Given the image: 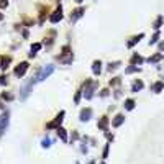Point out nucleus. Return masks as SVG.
Segmentation results:
<instances>
[{
    "label": "nucleus",
    "mask_w": 164,
    "mask_h": 164,
    "mask_svg": "<svg viewBox=\"0 0 164 164\" xmlns=\"http://www.w3.org/2000/svg\"><path fill=\"white\" fill-rule=\"evenodd\" d=\"M125 107H126V110H131V108L135 107V100H131V98H128V100L125 102Z\"/></svg>",
    "instance_id": "17"
},
{
    "label": "nucleus",
    "mask_w": 164,
    "mask_h": 164,
    "mask_svg": "<svg viewBox=\"0 0 164 164\" xmlns=\"http://www.w3.org/2000/svg\"><path fill=\"white\" fill-rule=\"evenodd\" d=\"M2 20H3V15H2V13H0V21H2Z\"/></svg>",
    "instance_id": "27"
},
{
    "label": "nucleus",
    "mask_w": 164,
    "mask_h": 164,
    "mask_svg": "<svg viewBox=\"0 0 164 164\" xmlns=\"http://www.w3.org/2000/svg\"><path fill=\"white\" fill-rule=\"evenodd\" d=\"M158 38H159V33H158V31H156V35L153 36V40L149 41V44H154V43H156V41H158Z\"/></svg>",
    "instance_id": "21"
},
{
    "label": "nucleus",
    "mask_w": 164,
    "mask_h": 164,
    "mask_svg": "<svg viewBox=\"0 0 164 164\" xmlns=\"http://www.w3.org/2000/svg\"><path fill=\"white\" fill-rule=\"evenodd\" d=\"M90 113H92V110H90V108H87V110H82V113H81V120H82V122H85V120H89V117H90Z\"/></svg>",
    "instance_id": "9"
},
{
    "label": "nucleus",
    "mask_w": 164,
    "mask_h": 164,
    "mask_svg": "<svg viewBox=\"0 0 164 164\" xmlns=\"http://www.w3.org/2000/svg\"><path fill=\"white\" fill-rule=\"evenodd\" d=\"M164 87V82H158V84H156V85H154V92H159V90H161V89Z\"/></svg>",
    "instance_id": "20"
},
{
    "label": "nucleus",
    "mask_w": 164,
    "mask_h": 164,
    "mask_svg": "<svg viewBox=\"0 0 164 164\" xmlns=\"http://www.w3.org/2000/svg\"><path fill=\"white\" fill-rule=\"evenodd\" d=\"M62 117H64V112H61V113H59V115H57V117H56V120H54V122H53V123H49L48 126H49V128H53V126H56L57 123L61 125V122H62Z\"/></svg>",
    "instance_id": "7"
},
{
    "label": "nucleus",
    "mask_w": 164,
    "mask_h": 164,
    "mask_svg": "<svg viewBox=\"0 0 164 164\" xmlns=\"http://www.w3.org/2000/svg\"><path fill=\"white\" fill-rule=\"evenodd\" d=\"M161 57H163V54H161V53H158V54H154L153 57H149V62H158Z\"/></svg>",
    "instance_id": "18"
},
{
    "label": "nucleus",
    "mask_w": 164,
    "mask_h": 164,
    "mask_svg": "<svg viewBox=\"0 0 164 164\" xmlns=\"http://www.w3.org/2000/svg\"><path fill=\"white\" fill-rule=\"evenodd\" d=\"M8 115H10L8 112H3L2 117H0V135H3L5 128L8 126Z\"/></svg>",
    "instance_id": "1"
},
{
    "label": "nucleus",
    "mask_w": 164,
    "mask_h": 164,
    "mask_svg": "<svg viewBox=\"0 0 164 164\" xmlns=\"http://www.w3.org/2000/svg\"><path fill=\"white\" fill-rule=\"evenodd\" d=\"M139 89H143V82H141V81H136L133 84V92H138Z\"/></svg>",
    "instance_id": "15"
},
{
    "label": "nucleus",
    "mask_w": 164,
    "mask_h": 164,
    "mask_svg": "<svg viewBox=\"0 0 164 164\" xmlns=\"http://www.w3.org/2000/svg\"><path fill=\"white\" fill-rule=\"evenodd\" d=\"M76 2H77V3H81V2H82V0H76Z\"/></svg>",
    "instance_id": "28"
},
{
    "label": "nucleus",
    "mask_w": 164,
    "mask_h": 164,
    "mask_svg": "<svg viewBox=\"0 0 164 164\" xmlns=\"http://www.w3.org/2000/svg\"><path fill=\"white\" fill-rule=\"evenodd\" d=\"M0 84H7V77L5 76H0Z\"/></svg>",
    "instance_id": "23"
},
{
    "label": "nucleus",
    "mask_w": 164,
    "mask_h": 164,
    "mask_svg": "<svg viewBox=\"0 0 164 164\" xmlns=\"http://www.w3.org/2000/svg\"><path fill=\"white\" fill-rule=\"evenodd\" d=\"M100 61H95L94 62V67H92V71H94V74H100Z\"/></svg>",
    "instance_id": "12"
},
{
    "label": "nucleus",
    "mask_w": 164,
    "mask_h": 164,
    "mask_svg": "<svg viewBox=\"0 0 164 164\" xmlns=\"http://www.w3.org/2000/svg\"><path fill=\"white\" fill-rule=\"evenodd\" d=\"M40 48H41V44H40V43H35V44L31 46V53H30V56H31V57L35 56V54H36V51H38Z\"/></svg>",
    "instance_id": "11"
},
{
    "label": "nucleus",
    "mask_w": 164,
    "mask_h": 164,
    "mask_svg": "<svg viewBox=\"0 0 164 164\" xmlns=\"http://www.w3.org/2000/svg\"><path fill=\"white\" fill-rule=\"evenodd\" d=\"M84 12H85V8H84V7H81V8L74 10V12L71 13V20H72V21H76L77 18H81V16H82V13H84Z\"/></svg>",
    "instance_id": "5"
},
{
    "label": "nucleus",
    "mask_w": 164,
    "mask_h": 164,
    "mask_svg": "<svg viewBox=\"0 0 164 164\" xmlns=\"http://www.w3.org/2000/svg\"><path fill=\"white\" fill-rule=\"evenodd\" d=\"M43 146H44V148H48V146H49V139H44V141H43Z\"/></svg>",
    "instance_id": "25"
},
{
    "label": "nucleus",
    "mask_w": 164,
    "mask_h": 164,
    "mask_svg": "<svg viewBox=\"0 0 164 164\" xmlns=\"http://www.w3.org/2000/svg\"><path fill=\"white\" fill-rule=\"evenodd\" d=\"M57 135H59V138H61L62 141H66V139H67V136H66V131H64L62 128H57Z\"/></svg>",
    "instance_id": "16"
},
{
    "label": "nucleus",
    "mask_w": 164,
    "mask_h": 164,
    "mask_svg": "<svg viewBox=\"0 0 164 164\" xmlns=\"http://www.w3.org/2000/svg\"><path fill=\"white\" fill-rule=\"evenodd\" d=\"M136 62H143V57L141 56H138V54H133V56H131V64H136Z\"/></svg>",
    "instance_id": "13"
},
{
    "label": "nucleus",
    "mask_w": 164,
    "mask_h": 164,
    "mask_svg": "<svg viewBox=\"0 0 164 164\" xmlns=\"http://www.w3.org/2000/svg\"><path fill=\"white\" fill-rule=\"evenodd\" d=\"M26 69H28V62H21V64H18V66L15 67V76L21 77L26 72Z\"/></svg>",
    "instance_id": "2"
},
{
    "label": "nucleus",
    "mask_w": 164,
    "mask_h": 164,
    "mask_svg": "<svg viewBox=\"0 0 164 164\" xmlns=\"http://www.w3.org/2000/svg\"><path fill=\"white\" fill-rule=\"evenodd\" d=\"M143 36H144L143 33H139L138 36H135V38H131V41H128V44H126V46H128V48H131L133 44H136V43H138V41L141 40V38H143Z\"/></svg>",
    "instance_id": "8"
},
{
    "label": "nucleus",
    "mask_w": 164,
    "mask_h": 164,
    "mask_svg": "<svg viewBox=\"0 0 164 164\" xmlns=\"http://www.w3.org/2000/svg\"><path fill=\"white\" fill-rule=\"evenodd\" d=\"M123 120H125V117H123V115H117V117H115V120H113V126H120V125H122L123 123Z\"/></svg>",
    "instance_id": "10"
},
{
    "label": "nucleus",
    "mask_w": 164,
    "mask_h": 164,
    "mask_svg": "<svg viewBox=\"0 0 164 164\" xmlns=\"http://www.w3.org/2000/svg\"><path fill=\"white\" fill-rule=\"evenodd\" d=\"M8 5V0H0V8H2V7H7Z\"/></svg>",
    "instance_id": "22"
},
{
    "label": "nucleus",
    "mask_w": 164,
    "mask_h": 164,
    "mask_svg": "<svg viewBox=\"0 0 164 164\" xmlns=\"http://www.w3.org/2000/svg\"><path fill=\"white\" fill-rule=\"evenodd\" d=\"M49 20H51V23H57L59 20H62V10H61V7L57 8L54 13H53L51 16H49Z\"/></svg>",
    "instance_id": "3"
},
{
    "label": "nucleus",
    "mask_w": 164,
    "mask_h": 164,
    "mask_svg": "<svg viewBox=\"0 0 164 164\" xmlns=\"http://www.w3.org/2000/svg\"><path fill=\"white\" fill-rule=\"evenodd\" d=\"M161 23H163V16H158V18H156V21H154V28H156V30H159Z\"/></svg>",
    "instance_id": "19"
},
{
    "label": "nucleus",
    "mask_w": 164,
    "mask_h": 164,
    "mask_svg": "<svg viewBox=\"0 0 164 164\" xmlns=\"http://www.w3.org/2000/svg\"><path fill=\"white\" fill-rule=\"evenodd\" d=\"M10 61H12L10 56H2L0 57V69H7L8 64H10Z\"/></svg>",
    "instance_id": "6"
},
{
    "label": "nucleus",
    "mask_w": 164,
    "mask_h": 164,
    "mask_svg": "<svg viewBox=\"0 0 164 164\" xmlns=\"http://www.w3.org/2000/svg\"><path fill=\"white\" fill-rule=\"evenodd\" d=\"M107 122H108L107 118H105V117H102V120L98 122V128H100V130H105V128H107Z\"/></svg>",
    "instance_id": "14"
},
{
    "label": "nucleus",
    "mask_w": 164,
    "mask_h": 164,
    "mask_svg": "<svg viewBox=\"0 0 164 164\" xmlns=\"http://www.w3.org/2000/svg\"><path fill=\"white\" fill-rule=\"evenodd\" d=\"M159 49H164V43H161V44H159Z\"/></svg>",
    "instance_id": "26"
},
{
    "label": "nucleus",
    "mask_w": 164,
    "mask_h": 164,
    "mask_svg": "<svg viewBox=\"0 0 164 164\" xmlns=\"http://www.w3.org/2000/svg\"><path fill=\"white\" fill-rule=\"evenodd\" d=\"M53 71H54V67H53V66H48L46 69H44V71L41 72L40 76H38V81H44V79H46V77L49 76V74H51Z\"/></svg>",
    "instance_id": "4"
},
{
    "label": "nucleus",
    "mask_w": 164,
    "mask_h": 164,
    "mask_svg": "<svg viewBox=\"0 0 164 164\" xmlns=\"http://www.w3.org/2000/svg\"><path fill=\"white\" fill-rule=\"evenodd\" d=\"M2 97H3V98H7V100H12V98H13V97H12V95H10V94H3Z\"/></svg>",
    "instance_id": "24"
}]
</instances>
